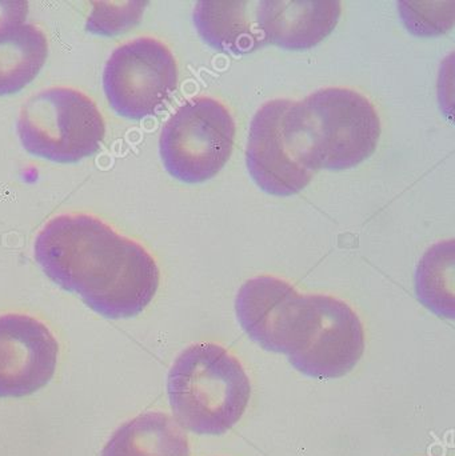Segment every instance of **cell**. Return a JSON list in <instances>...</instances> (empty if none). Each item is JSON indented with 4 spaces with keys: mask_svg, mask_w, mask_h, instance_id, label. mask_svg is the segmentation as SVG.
Wrapping results in <instances>:
<instances>
[{
    "mask_svg": "<svg viewBox=\"0 0 455 456\" xmlns=\"http://www.w3.org/2000/svg\"><path fill=\"white\" fill-rule=\"evenodd\" d=\"M296 111L315 173L352 170L376 152L381 119L373 103L358 91L322 88L296 102Z\"/></svg>",
    "mask_w": 455,
    "mask_h": 456,
    "instance_id": "3957f363",
    "label": "cell"
},
{
    "mask_svg": "<svg viewBox=\"0 0 455 456\" xmlns=\"http://www.w3.org/2000/svg\"><path fill=\"white\" fill-rule=\"evenodd\" d=\"M101 456H190V444L174 418L146 412L120 426Z\"/></svg>",
    "mask_w": 455,
    "mask_h": 456,
    "instance_id": "5bb4252c",
    "label": "cell"
},
{
    "mask_svg": "<svg viewBox=\"0 0 455 456\" xmlns=\"http://www.w3.org/2000/svg\"><path fill=\"white\" fill-rule=\"evenodd\" d=\"M246 166L254 183L272 197H293L314 178L296 102L275 99L254 115L246 147Z\"/></svg>",
    "mask_w": 455,
    "mask_h": 456,
    "instance_id": "52a82bcc",
    "label": "cell"
},
{
    "mask_svg": "<svg viewBox=\"0 0 455 456\" xmlns=\"http://www.w3.org/2000/svg\"><path fill=\"white\" fill-rule=\"evenodd\" d=\"M59 345L43 322L23 314L0 315V398H23L55 374Z\"/></svg>",
    "mask_w": 455,
    "mask_h": 456,
    "instance_id": "9c48e42d",
    "label": "cell"
},
{
    "mask_svg": "<svg viewBox=\"0 0 455 456\" xmlns=\"http://www.w3.org/2000/svg\"><path fill=\"white\" fill-rule=\"evenodd\" d=\"M256 28L264 43L288 51H305L325 40L339 23L337 0H266L256 3Z\"/></svg>",
    "mask_w": 455,
    "mask_h": 456,
    "instance_id": "8fae6325",
    "label": "cell"
},
{
    "mask_svg": "<svg viewBox=\"0 0 455 456\" xmlns=\"http://www.w3.org/2000/svg\"><path fill=\"white\" fill-rule=\"evenodd\" d=\"M454 240L427 249L416 271V294L433 314L454 319Z\"/></svg>",
    "mask_w": 455,
    "mask_h": 456,
    "instance_id": "9a60e30c",
    "label": "cell"
},
{
    "mask_svg": "<svg viewBox=\"0 0 455 456\" xmlns=\"http://www.w3.org/2000/svg\"><path fill=\"white\" fill-rule=\"evenodd\" d=\"M174 419L198 436H222L248 410L251 383L232 353L215 343H197L174 362L167 377Z\"/></svg>",
    "mask_w": 455,
    "mask_h": 456,
    "instance_id": "7a4b0ae2",
    "label": "cell"
},
{
    "mask_svg": "<svg viewBox=\"0 0 455 456\" xmlns=\"http://www.w3.org/2000/svg\"><path fill=\"white\" fill-rule=\"evenodd\" d=\"M178 64L170 48L155 37H136L118 47L103 71L111 109L128 120L159 112L178 88Z\"/></svg>",
    "mask_w": 455,
    "mask_h": 456,
    "instance_id": "ba28073f",
    "label": "cell"
},
{
    "mask_svg": "<svg viewBox=\"0 0 455 456\" xmlns=\"http://www.w3.org/2000/svg\"><path fill=\"white\" fill-rule=\"evenodd\" d=\"M251 2H198L192 12L195 28L206 45L219 53L243 55L264 45Z\"/></svg>",
    "mask_w": 455,
    "mask_h": 456,
    "instance_id": "7c38bea8",
    "label": "cell"
},
{
    "mask_svg": "<svg viewBox=\"0 0 455 456\" xmlns=\"http://www.w3.org/2000/svg\"><path fill=\"white\" fill-rule=\"evenodd\" d=\"M365 330L354 310L329 295H304L296 339L288 353L297 371L312 379H339L365 353Z\"/></svg>",
    "mask_w": 455,
    "mask_h": 456,
    "instance_id": "8992f818",
    "label": "cell"
},
{
    "mask_svg": "<svg viewBox=\"0 0 455 456\" xmlns=\"http://www.w3.org/2000/svg\"><path fill=\"white\" fill-rule=\"evenodd\" d=\"M304 295L275 276H256L240 287L235 313L245 334L270 353L288 354L296 339Z\"/></svg>",
    "mask_w": 455,
    "mask_h": 456,
    "instance_id": "30bf717a",
    "label": "cell"
},
{
    "mask_svg": "<svg viewBox=\"0 0 455 456\" xmlns=\"http://www.w3.org/2000/svg\"><path fill=\"white\" fill-rule=\"evenodd\" d=\"M401 19L410 34L438 37L453 28L454 2H400Z\"/></svg>",
    "mask_w": 455,
    "mask_h": 456,
    "instance_id": "2e32d148",
    "label": "cell"
},
{
    "mask_svg": "<svg viewBox=\"0 0 455 456\" xmlns=\"http://www.w3.org/2000/svg\"><path fill=\"white\" fill-rule=\"evenodd\" d=\"M47 56V37L39 27L0 21V96L20 93L42 71Z\"/></svg>",
    "mask_w": 455,
    "mask_h": 456,
    "instance_id": "4fadbf2b",
    "label": "cell"
},
{
    "mask_svg": "<svg viewBox=\"0 0 455 456\" xmlns=\"http://www.w3.org/2000/svg\"><path fill=\"white\" fill-rule=\"evenodd\" d=\"M34 256L56 286L79 295L103 318L141 315L159 289V267L152 255L87 214L48 221L35 239Z\"/></svg>",
    "mask_w": 455,
    "mask_h": 456,
    "instance_id": "6da1fadb",
    "label": "cell"
},
{
    "mask_svg": "<svg viewBox=\"0 0 455 456\" xmlns=\"http://www.w3.org/2000/svg\"><path fill=\"white\" fill-rule=\"evenodd\" d=\"M234 117L216 99L200 96L182 104L163 126L159 155L176 181L198 184L218 175L234 150Z\"/></svg>",
    "mask_w": 455,
    "mask_h": 456,
    "instance_id": "5b68a950",
    "label": "cell"
},
{
    "mask_svg": "<svg viewBox=\"0 0 455 456\" xmlns=\"http://www.w3.org/2000/svg\"><path fill=\"white\" fill-rule=\"evenodd\" d=\"M93 5L98 8L91 12L87 21V28L93 34L111 37V35L126 32L125 29L130 28L134 24L138 23L142 13H143V7H146L147 3L127 2L125 8H122L117 16H115V13L118 12L120 3H117V5H115L117 8H112V3H106L109 8L102 7L101 3H93Z\"/></svg>",
    "mask_w": 455,
    "mask_h": 456,
    "instance_id": "e0dca14e",
    "label": "cell"
},
{
    "mask_svg": "<svg viewBox=\"0 0 455 456\" xmlns=\"http://www.w3.org/2000/svg\"><path fill=\"white\" fill-rule=\"evenodd\" d=\"M21 146L32 157L61 165L99 151L106 123L93 99L69 87H51L31 96L16 123Z\"/></svg>",
    "mask_w": 455,
    "mask_h": 456,
    "instance_id": "277c9868",
    "label": "cell"
}]
</instances>
